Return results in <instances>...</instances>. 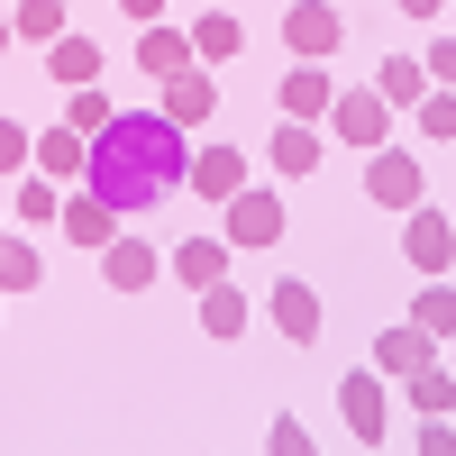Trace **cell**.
Wrapping results in <instances>:
<instances>
[{
  "label": "cell",
  "instance_id": "6da1fadb",
  "mask_svg": "<svg viewBox=\"0 0 456 456\" xmlns=\"http://www.w3.org/2000/svg\"><path fill=\"white\" fill-rule=\"evenodd\" d=\"M183 174H192V137H183L165 110H119V119L92 137V156H83V192H101L119 219H137V210H156Z\"/></svg>",
  "mask_w": 456,
  "mask_h": 456
},
{
  "label": "cell",
  "instance_id": "7a4b0ae2",
  "mask_svg": "<svg viewBox=\"0 0 456 456\" xmlns=\"http://www.w3.org/2000/svg\"><path fill=\"white\" fill-rule=\"evenodd\" d=\"M219 238H228V247H274V238H283V192H274V183L228 192V201H219Z\"/></svg>",
  "mask_w": 456,
  "mask_h": 456
},
{
  "label": "cell",
  "instance_id": "3957f363",
  "mask_svg": "<svg viewBox=\"0 0 456 456\" xmlns=\"http://www.w3.org/2000/svg\"><path fill=\"white\" fill-rule=\"evenodd\" d=\"M402 265H411V274H420V283H438L447 274V265H456V219L447 210H402Z\"/></svg>",
  "mask_w": 456,
  "mask_h": 456
},
{
  "label": "cell",
  "instance_id": "277c9868",
  "mask_svg": "<svg viewBox=\"0 0 456 456\" xmlns=\"http://www.w3.org/2000/svg\"><path fill=\"white\" fill-rule=\"evenodd\" d=\"M365 201L374 210H420V156L411 146H374L365 156Z\"/></svg>",
  "mask_w": 456,
  "mask_h": 456
},
{
  "label": "cell",
  "instance_id": "5b68a950",
  "mask_svg": "<svg viewBox=\"0 0 456 456\" xmlns=\"http://www.w3.org/2000/svg\"><path fill=\"white\" fill-rule=\"evenodd\" d=\"M338 420H347L365 447H384V429H393V384H384V374H347V384H338Z\"/></svg>",
  "mask_w": 456,
  "mask_h": 456
},
{
  "label": "cell",
  "instance_id": "8992f818",
  "mask_svg": "<svg viewBox=\"0 0 456 456\" xmlns=\"http://www.w3.org/2000/svg\"><path fill=\"white\" fill-rule=\"evenodd\" d=\"M338 37H347V19H338L329 0H283V46H292L301 64H329Z\"/></svg>",
  "mask_w": 456,
  "mask_h": 456
},
{
  "label": "cell",
  "instance_id": "52a82bcc",
  "mask_svg": "<svg viewBox=\"0 0 456 456\" xmlns=\"http://www.w3.org/2000/svg\"><path fill=\"white\" fill-rule=\"evenodd\" d=\"M329 137L338 146H384L393 137V101L384 92H338L329 101Z\"/></svg>",
  "mask_w": 456,
  "mask_h": 456
},
{
  "label": "cell",
  "instance_id": "ba28073f",
  "mask_svg": "<svg viewBox=\"0 0 456 456\" xmlns=\"http://www.w3.org/2000/svg\"><path fill=\"white\" fill-rule=\"evenodd\" d=\"M320 156H329L320 119H274V137H265V165H274V183H301V174H320Z\"/></svg>",
  "mask_w": 456,
  "mask_h": 456
},
{
  "label": "cell",
  "instance_id": "9c48e42d",
  "mask_svg": "<svg viewBox=\"0 0 456 456\" xmlns=\"http://www.w3.org/2000/svg\"><path fill=\"white\" fill-rule=\"evenodd\" d=\"M55 228H64L73 247H92V256H101L110 238H119V210H110L101 192H83V183H64V210H55Z\"/></svg>",
  "mask_w": 456,
  "mask_h": 456
},
{
  "label": "cell",
  "instance_id": "30bf717a",
  "mask_svg": "<svg viewBox=\"0 0 456 456\" xmlns=\"http://www.w3.org/2000/svg\"><path fill=\"white\" fill-rule=\"evenodd\" d=\"M265 320H274V329L292 338V347H311V338H320V292L301 283V274H283L274 292H265Z\"/></svg>",
  "mask_w": 456,
  "mask_h": 456
},
{
  "label": "cell",
  "instance_id": "8fae6325",
  "mask_svg": "<svg viewBox=\"0 0 456 456\" xmlns=\"http://www.w3.org/2000/svg\"><path fill=\"white\" fill-rule=\"evenodd\" d=\"M183 183H192V192L219 210L228 192H247L256 174H247V156H238V146H192V174H183Z\"/></svg>",
  "mask_w": 456,
  "mask_h": 456
},
{
  "label": "cell",
  "instance_id": "7c38bea8",
  "mask_svg": "<svg viewBox=\"0 0 456 456\" xmlns=\"http://www.w3.org/2000/svg\"><path fill=\"white\" fill-rule=\"evenodd\" d=\"M210 110H219V83H210L201 64H183V73H165V119H174L183 137H192V128L210 119Z\"/></svg>",
  "mask_w": 456,
  "mask_h": 456
},
{
  "label": "cell",
  "instance_id": "4fadbf2b",
  "mask_svg": "<svg viewBox=\"0 0 456 456\" xmlns=\"http://www.w3.org/2000/svg\"><path fill=\"white\" fill-rule=\"evenodd\" d=\"M402 402L420 411V420H456V365H447V356L411 365V374H402Z\"/></svg>",
  "mask_w": 456,
  "mask_h": 456
},
{
  "label": "cell",
  "instance_id": "5bb4252c",
  "mask_svg": "<svg viewBox=\"0 0 456 456\" xmlns=\"http://www.w3.org/2000/svg\"><path fill=\"white\" fill-rule=\"evenodd\" d=\"M101 274H110V292H146V283L165 274V256L146 247V238H110L101 247Z\"/></svg>",
  "mask_w": 456,
  "mask_h": 456
},
{
  "label": "cell",
  "instance_id": "9a60e30c",
  "mask_svg": "<svg viewBox=\"0 0 456 456\" xmlns=\"http://www.w3.org/2000/svg\"><path fill=\"white\" fill-rule=\"evenodd\" d=\"M329 101H338V83H329L320 64H292L283 83H274V110H283V119H329Z\"/></svg>",
  "mask_w": 456,
  "mask_h": 456
},
{
  "label": "cell",
  "instance_id": "2e32d148",
  "mask_svg": "<svg viewBox=\"0 0 456 456\" xmlns=\"http://www.w3.org/2000/svg\"><path fill=\"white\" fill-rule=\"evenodd\" d=\"M83 156H92V137H73V128L55 119V128H37V156H28V165L46 174V183H83Z\"/></svg>",
  "mask_w": 456,
  "mask_h": 456
},
{
  "label": "cell",
  "instance_id": "e0dca14e",
  "mask_svg": "<svg viewBox=\"0 0 456 456\" xmlns=\"http://www.w3.org/2000/svg\"><path fill=\"white\" fill-rule=\"evenodd\" d=\"M174 283H192V292H210V283H228V238H183L174 256Z\"/></svg>",
  "mask_w": 456,
  "mask_h": 456
},
{
  "label": "cell",
  "instance_id": "ac0fdd59",
  "mask_svg": "<svg viewBox=\"0 0 456 456\" xmlns=\"http://www.w3.org/2000/svg\"><path fill=\"white\" fill-rule=\"evenodd\" d=\"M429 356H438V338H420L411 320L374 338V374H384V384H402V374H411V365H429Z\"/></svg>",
  "mask_w": 456,
  "mask_h": 456
},
{
  "label": "cell",
  "instance_id": "d6986e66",
  "mask_svg": "<svg viewBox=\"0 0 456 456\" xmlns=\"http://www.w3.org/2000/svg\"><path fill=\"white\" fill-rule=\"evenodd\" d=\"M92 73H101V46H92L83 28H64L55 46H46V83H64V92H83Z\"/></svg>",
  "mask_w": 456,
  "mask_h": 456
},
{
  "label": "cell",
  "instance_id": "ffe728a7",
  "mask_svg": "<svg viewBox=\"0 0 456 456\" xmlns=\"http://www.w3.org/2000/svg\"><path fill=\"white\" fill-rule=\"evenodd\" d=\"M238 46H247V19L238 10H201L192 19V64H228Z\"/></svg>",
  "mask_w": 456,
  "mask_h": 456
},
{
  "label": "cell",
  "instance_id": "44dd1931",
  "mask_svg": "<svg viewBox=\"0 0 456 456\" xmlns=\"http://www.w3.org/2000/svg\"><path fill=\"white\" fill-rule=\"evenodd\" d=\"M192 64V28H137V73H183Z\"/></svg>",
  "mask_w": 456,
  "mask_h": 456
},
{
  "label": "cell",
  "instance_id": "7402d4cb",
  "mask_svg": "<svg viewBox=\"0 0 456 456\" xmlns=\"http://www.w3.org/2000/svg\"><path fill=\"white\" fill-rule=\"evenodd\" d=\"M247 320H256V311H247V292H238V283H210V292H201V329L219 338V347H238Z\"/></svg>",
  "mask_w": 456,
  "mask_h": 456
},
{
  "label": "cell",
  "instance_id": "603a6c76",
  "mask_svg": "<svg viewBox=\"0 0 456 456\" xmlns=\"http://www.w3.org/2000/svg\"><path fill=\"white\" fill-rule=\"evenodd\" d=\"M411 329L438 338V347H456V292H447V274H438L429 292H411Z\"/></svg>",
  "mask_w": 456,
  "mask_h": 456
},
{
  "label": "cell",
  "instance_id": "cb8c5ba5",
  "mask_svg": "<svg viewBox=\"0 0 456 456\" xmlns=\"http://www.w3.org/2000/svg\"><path fill=\"white\" fill-rule=\"evenodd\" d=\"M374 92H384L393 110H411V101L429 92V64L420 55H384V64H374Z\"/></svg>",
  "mask_w": 456,
  "mask_h": 456
},
{
  "label": "cell",
  "instance_id": "d4e9b609",
  "mask_svg": "<svg viewBox=\"0 0 456 456\" xmlns=\"http://www.w3.org/2000/svg\"><path fill=\"white\" fill-rule=\"evenodd\" d=\"M10 210H19V219H37V228H55V210H64V183H46V174L28 165V174L10 183Z\"/></svg>",
  "mask_w": 456,
  "mask_h": 456
},
{
  "label": "cell",
  "instance_id": "484cf974",
  "mask_svg": "<svg viewBox=\"0 0 456 456\" xmlns=\"http://www.w3.org/2000/svg\"><path fill=\"white\" fill-rule=\"evenodd\" d=\"M10 37H28V46H55V37H64V0H19V10H10Z\"/></svg>",
  "mask_w": 456,
  "mask_h": 456
},
{
  "label": "cell",
  "instance_id": "4316f807",
  "mask_svg": "<svg viewBox=\"0 0 456 456\" xmlns=\"http://www.w3.org/2000/svg\"><path fill=\"white\" fill-rule=\"evenodd\" d=\"M110 119H119V110H110V92H101V83H83V92H64V128H73V137H101Z\"/></svg>",
  "mask_w": 456,
  "mask_h": 456
},
{
  "label": "cell",
  "instance_id": "83f0119b",
  "mask_svg": "<svg viewBox=\"0 0 456 456\" xmlns=\"http://www.w3.org/2000/svg\"><path fill=\"white\" fill-rule=\"evenodd\" d=\"M37 274H46V256L28 238H0V292H37Z\"/></svg>",
  "mask_w": 456,
  "mask_h": 456
},
{
  "label": "cell",
  "instance_id": "f1b7e54d",
  "mask_svg": "<svg viewBox=\"0 0 456 456\" xmlns=\"http://www.w3.org/2000/svg\"><path fill=\"white\" fill-rule=\"evenodd\" d=\"M411 119H420V137H429V146H447V137H456V92H438V83H429L420 101H411Z\"/></svg>",
  "mask_w": 456,
  "mask_h": 456
},
{
  "label": "cell",
  "instance_id": "f546056e",
  "mask_svg": "<svg viewBox=\"0 0 456 456\" xmlns=\"http://www.w3.org/2000/svg\"><path fill=\"white\" fill-rule=\"evenodd\" d=\"M265 456H320V438L301 429V411H283V420L265 429Z\"/></svg>",
  "mask_w": 456,
  "mask_h": 456
},
{
  "label": "cell",
  "instance_id": "4dcf8cb0",
  "mask_svg": "<svg viewBox=\"0 0 456 456\" xmlns=\"http://www.w3.org/2000/svg\"><path fill=\"white\" fill-rule=\"evenodd\" d=\"M28 156H37V137H28L19 119H0V183H19V174H28Z\"/></svg>",
  "mask_w": 456,
  "mask_h": 456
},
{
  "label": "cell",
  "instance_id": "1f68e13d",
  "mask_svg": "<svg viewBox=\"0 0 456 456\" xmlns=\"http://www.w3.org/2000/svg\"><path fill=\"white\" fill-rule=\"evenodd\" d=\"M420 64H429V83H438V92H456V37H438Z\"/></svg>",
  "mask_w": 456,
  "mask_h": 456
},
{
  "label": "cell",
  "instance_id": "d6a6232c",
  "mask_svg": "<svg viewBox=\"0 0 456 456\" xmlns=\"http://www.w3.org/2000/svg\"><path fill=\"white\" fill-rule=\"evenodd\" d=\"M411 438H420V447H411V456H456V429H447V420H420V429H411Z\"/></svg>",
  "mask_w": 456,
  "mask_h": 456
},
{
  "label": "cell",
  "instance_id": "836d02e7",
  "mask_svg": "<svg viewBox=\"0 0 456 456\" xmlns=\"http://www.w3.org/2000/svg\"><path fill=\"white\" fill-rule=\"evenodd\" d=\"M119 10H128V19H137V28H156V19H165V10H174V0H119Z\"/></svg>",
  "mask_w": 456,
  "mask_h": 456
},
{
  "label": "cell",
  "instance_id": "e575fe53",
  "mask_svg": "<svg viewBox=\"0 0 456 456\" xmlns=\"http://www.w3.org/2000/svg\"><path fill=\"white\" fill-rule=\"evenodd\" d=\"M393 10H402V19H438L447 0H393Z\"/></svg>",
  "mask_w": 456,
  "mask_h": 456
},
{
  "label": "cell",
  "instance_id": "d590c367",
  "mask_svg": "<svg viewBox=\"0 0 456 456\" xmlns=\"http://www.w3.org/2000/svg\"><path fill=\"white\" fill-rule=\"evenodd\" d=\"M0 46H10V10H0Z\"/></svg>",
  "mask_w": 456,
  "mask_h": 456
},
{
  "label": "cell",
  "instance_id": "8d00e7d4",
  "mask_svg": "<svg viewBox=\"0 0 456 456\" xmlns=\"http://www.w3.org/2000/svg\"><path fill=\"white\" fill-rule=\"evenodd\" d=\"M447 10H456V0H447Z\"/></svg>",
  "mask_w": 456,
  "mask_h": 456
}]
</instances>
